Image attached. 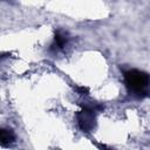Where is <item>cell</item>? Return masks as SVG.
<instances>
[{"instance_id": "6da1fadb", "label": "cell", "mask_w": 150, "mask_h": 150, "mask_svg": "<svg viewBox=\"0 0 150 150\" xmlns=\"http://www.w3.org/2000/svg\"><path fill=\"white\" fill-rule=\"evenodd\" d=\"M124 81L131 93L138 96L145 95V89L149 84V76L146 73L137 69L128 70L124 73Z\"/></svg>"}, {"instance_id": "7a4b0ae2", "label": "cell", "mask_w": 150, "mask_h": 150, "mask_svg": "<svg viewBox=\"0 0 150 150\" xmlns=\"http://www.w3.org/2000/svg\"><path fill=\"white\" fill-rule=\"evenodd\" d=\"M95 109H96V105H94V104L83 105V109L76 115L79 127L83 131H89L94 128V125H95V115H94Z\"/></svg>"}, {"instance_id": "3957f363", "label": "cell", "mask_w": 150, "mask_h": 150, "mask_svg": "<svg viewBox=\"0 0 150 150\" xmlns=\"http://www.w3.org/2000/svg\"><path fill=\"white\" fill-rule=\"evenodd\" d=\"M14 134L11 130L0 129V143L1 144H8L14 141Z\"/></svg>"}, {"instance_id": "277c9868", "label": "cell", "mask_w": 150, "mask_h": 150, "mask_svg": "<svg viewBox=\"0 0 150 150\" xmlns=\"http://www.w3.org/2000/svg\"><path fill=\"white\" fill-rule=\"evenodd\" d=\"M66 38L63 36V35H61L60 33H56L55 34V45L59 47V48H62L63 46H64V43H66Z\"/></svg>"}, {"instance_id": "5b68a950", "label": "cell", "mask_w": 150, "mask_h": 150, "mask_svg": "<svg viewBox=\"0 0 150 150\" xmlns=\"http://www.w3.org/2000/svg\"><path fill=\"white\" fill-rule=\"evenodd\" d=\"M76 90H77L81 95H88V93H89L88 88H86V87H76Z\"/></svg>"}]
</instances>
